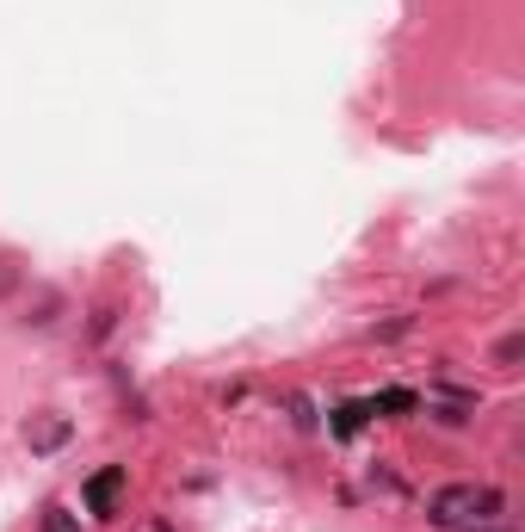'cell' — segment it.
Listing matches in <instances>:
<instances>
[{
	"label": "cell",
	"mask_w": 525,
	"mask_h": 532,
	"mask_svg": "<svg viewBox=\"0 0 525 532\" xmlns=\"http://www.w3.org/2000/svg\"><path fill=\"white\" fill-rule=\"evenodd\" d=\"M112 328H118V310H99V316H93V328H87V341H93V347H99V341H106V335H112Z\"/></svg>",
	"instance_id": "52a82bcc"
},
{
	"label": "cell",
	"mask_w": 525,
	"mask_h": 532,
	"mask_svg": "<svg viewBox=\"0 0 525 532\" xmlns=\"http://www.w3.org/2000/svg\"><path fill=\"white\" fill-rule=\"evenodd\" d=\"M118 489H124V471L112 464V471H99V477H93V483H87L81 496H87V508H93V514L106 520V514H112V502H118Z\"/></svg>",
	"instance_id": "7a4b0ae2"
},
{
	"label": "cell",
	"mask_w": 525,
	"mask_h": 532,
	"mask_svg": "<svg viewBox=\"0 0 525 532\" xmlns=\"http://www.w3.org/2000/svg\"><path fill=\"white\" fill-rule=\"evenodd\" d=\"M56 316H62V297H56V291H50V297H44V303H37V310H31V316H25V322H31V328H50V322H56Z\"/></svg>",
	"instance_id": "5b68a950"
},
{
	"label": "cell",
	"mask_w": 525,
	"mask_h": 532,
	"mask_svg": "<svg viewBox=\"0 0 525 532\" xmlns=\"http://www.w3.org/2000/svg\"><path fill=\"white\" fill-rule=\"evenodd\" d=\"M402 335H414V316H390V322L371 328V341H402Z\"/></svg>",
	"instance_id": "277c9868"
},
{
	"label": "cell",
	"mask_w": 525,
	"mask_h": 532,
	"mask_svg": "<svg viewBox=\"0 0 525 532\" xmlns=\"http://www.w3.org/2000/svg\"><path fill=\"white\" fill-rule=\"evenodd\" d=\"M501 489H482V483H445V489H433L426 496V520L433 527H445V532H457L464 520H501Z\"/></svg>",
	"instance_id": "6da1fadb"
},
{
	"label": "cell",
	"mask_w": 525,
	"mask_h": 532,
	"mask_svg": "<svg viewBox=\"0 0 525 532\" xmlns=\"http://www.w3.org/2000/svg\"><path fill=\"white\" fill-rule=\"evenodd\" d=\"M44 532H81V520H68V508H44Z\"/></svg>",
	"instance_id": "8992f818"
},
{
	"label": "cell",
	"mask_w": 525,
	"mask_h": 532,
	"mask_svg": "<svg viewBox=\"0 0 525 532\" xmlns=\"http://www.w3.org/2000/svg\"><path fill=\"white\" fill-rule=\"evenodd\" d=\"M25 439H31V452H56V446L68 439V421H44V427H25Z\"/></svg>",
	"instance_id": "3957f363"
},
{
	"label": "cell",
	"mask_w": 525,
	"mask_h": 532,
	"mask_svg": "<svg viewBox=\"0 0 525 532\" xmlns=\"http://www.w3.org/2000/svg\"><path fill=\"white\" fill-rule=\"evenodd\" d=\"M470 532H489V527H470Z\"/></svg>",
	"instance_id": "9c48e42d"
},
{
	"label": "cell",
	"mask_w": 525,
	"mask_h": 532,
	"mask_svg": "<svg viewBox=\"0 0 525 532\" xmlns=\"http://www.w3.org/2000/svg\"><path fill=\"white\" fill-rule=\"evenodd\" d=\"M495 359H501V366H513V359H520V335H507V341L495 347Z\"/></svg>",
	"instance_id": "ba28073f"
}]
</instances>
